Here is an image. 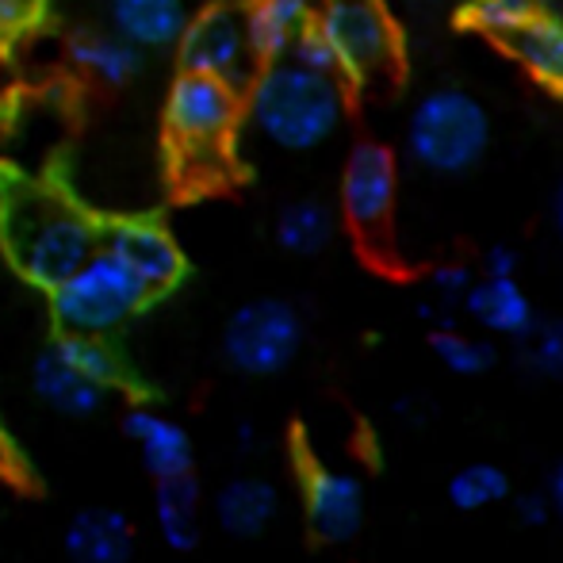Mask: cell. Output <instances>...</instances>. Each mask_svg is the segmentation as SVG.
<instances>
[{"instance_id": "cell-1", "label": "cell", "mask_w": 563, "mask_h": 563, "mask_svg": "<svg viewBox=\"0 0 563 563\" xmlns=\"http://www.w3.org/2000/svg\"><path fill=\"white\" fill-rule=\"evenodd\" d=\"M0 242L15 273L51 291L97 250L100 230L62 192L12 180L0 192Z\"/></svg>"}, {"instance_id": "cell-2", "label": "cell", "mask_w": 563, "mask_h": 563, "mask_svg": "<svg viewBox=\"0 0 563 563\" xmlns=\"http://www.w3.org/2000/svg\"><path fill=\"white\" fill-rule=\"evenodd\" d=\"M345 119V92L338 74H319L280 58L257 77L250 92V123L268 146L307 154L334 139Z\"/></svg>"}, {"instance_id": "cell-3", "label": "cell", "mask_w": 563, "mask_h": 563, "mask_svg": "<svg viewBox=\"0 0 563 563\" xmlns=\"http://www.w3.org/2000/svg\"><path fill=\"white\" fill-rule=\"evenodd\" d=\"M123 384V364L104 338L62 334L31 364V395L51 415L85 422L112 402Z\"/></svg>"}, {"instance_id": "cell-4", "label": "cell", "mask_w": 563, "mask_h": 563, "mask_svg": "<svg viewBox=\"0 0 563 563\" xmlns=\"http://www.w3.org/2000/svg\"><path fill=\"white\" fill-rule=\"evenodd\" d=\"M150 291L112 250L97 245L74 273L51 288V314L62 334L108 338L150 303Z\"/></svg>"}, {"instance_id": "cell-5", "label": "cell", "mask_w": 563, "mask_h": 563, "mask_svg": "<svg viewBox=\"0 0 563 563\" xmlns=\"http://www.w3.org/2000/svg\"><path fill=\"white\" fill-rule=\"evenodd\" d=\"M490 119L475 97L460 89H438L418 100L407 126V146L422 169L464 173L487 154Z\"/></svg>"}, {"instance_id": "cell-6", "label": "cell", "mask_w": 563, "mask_h": 563, "mask_svg": "<svg viewBox=\"0 0 563 563\" xmlns=\"http://www.w3.org/2000/svg\"><path fill=\"white\" fill-rule=\"evenodd\" d=\"M165 119H169L180 162L188 169H211L223 157V146L238 123V92L219 77L185 69L169 89Z\"/></svg>"}, {"instance_id": "cell-7", "label": "cell", "mask_w": 563, "mask_h": 563, "mask_svg": "<svg viewBox=\"0 0 563 563\" xmlns=\"http://www.w3.org/2000/svg\"><path fill=\"white\" fill-rule=\"evenodd\" d=\"M303 349V319L288 299H250L223 327V356L253 379L280 376Z\"/></svg>"}, {"instance_id": "cell-8", "label": "cell", "mask_w": 563, "mask_h": 563, "mask_svg": "<svg viewBox=\"0 0 563 563\" xmlns=\"http://www.w3.org/2000/svg\"><path fill=\"white\" fill-rule=\"evenodd\" d=\"M314 31L330 43L338 74L356 81L387 74L395 62V27L384 0H322Z\"/></svg>"}, {"instance_id": "cell-9", "label": "cell", "mask_w": 563, "mask_h": 563, "mask_svg": "<svg viewBox=\"0 0 563 563\" xmlns=\"http://www.w3.org/2000/svg\"><path fill=\"white\" fill-rule=\"evenodd\" d=\"M180 54H185V69L219 77L227 85L245 81L253 74V62L261 58L253 46L245 8L238 4H219L196 23H188L180 35Z\"/></svg>"}, {"instance_id": "cell-10", "label": "cell", "mask_w": 563, "mask_h": 563, "mask_svg": "<svg viewBox=\"0 0 563 563\" xmlns=\"http://www.w3.org/2000/svg\"><path fill=\"white\" fill-rule=\"evenodd\" d=\"M399 200V169L384 146H356L341 173V211L364 238H379L391 227Z\"/></svg>"}, {"instance_id": "cell-11", "label": "cell", "mask_w": 563, "mask_h": 563, "mask_svg": "<svg viewBox=\"0 0 563 563\" xmlns=\"http://www.w3.org/2000/svg\"><path fill=\"white\" fill-rule=\"evenodd\" d=\"M364 483L356 472L334 464H303V518L314 541L349 544L364 529Z\"/></svg>"}, {"instance_id": "cell-12", "label": "cell", "mask_w": 563, "mask_h": 563, "mask_svg": "<svg viewBox=\"0 0 563 563\" xmlns=\"http://www.w3.org/2000/svg\"><path fill=\"white\" fill-rule=\"evenodd\" d=\"M100 245L112 250L142 284H146L150 296H162L185 273V261L180 250L169 234L157 223H142V219H123V223L108 227L100 234Z\"/></svg>"}, {"instance_id": "cell-13", "label": "cell", "mask_w": 563, "mask_h": 563, "mask_svg": "<svg viewBox=\"0 0 563 563\" xmlns=\"http://www.w3.org/2000/svg\"><path fill=\"white\" fill-rule=\"evenodd\" d=\"M123 438L139 449V460L150 479H169V475H185L196 467L192 433L177 418L162 415L154 407H142V402L139 407H126Z\"/></svg>"}, {"instance_id": "cell-14", "label": "cell", "mask_w": 563, "mask_h": 563, "mask_svg": "<svg viewBox=\"0 0 563 563\" xmlns=\"http://www.w3.org/2000/svg\"><path fill=\"white\" fill-rule=\"evenodd\" d=\"M62 552L69 563H134L139 533L134 521L115 506H81L66 521Z\"/></svg>"}, {"instance_id": "cell-15", "label": "cell", "mask_w": 563, "mask_h": 563, "mask_svg": "<svg viewBox=\"0 0 563 563\" xmlns=\"http://www.w3.org/2000/svg\"><path fill=\"white\" fill-rule=\"evenodd\" d=\"M280 487L265 475H234L216 495V521L234 541H257L280 518Z\"/></svg>"}, {"instance_id": "cell-16", "label": "cell", "mask_w": 563, "mask_h": 563, "mask_svg": "<svg viewBox=\"0 0 563 563\" xmlns=\"http://www.w3.org/2000/svg\"><path fill=\"white\" fill-rule=\"evenodd\" d=\"M460 307H464L487 334H498V338H529L537 327L533 299L526 296L518 276H483V280H472V288H467Z\"/></svg>"}, {"instance_id": "cell-17", "label": "cell", "mask_w": 563, "mask_h": 563, "mask_svg": "<svg viewBox=\"0 0 563 563\" xmlns=\"http://www.w3.org/2000/svg\"><path fill=\"white\" fill-rule=\"evenodd\" d=\"M154 526L169 552H192L203 537V490L192 472L154 479Z\"/></svg>"}, {"instance_id": "cell-18", "label": "cell", "mask_w": 563, "mask_h": 563, "mask_svg": "<svg viewBox=\"0 0 563 563\" xmlns=\"http://www.w3.org/2000/svg\"><path fill=\"white\" fill-rule=\"evenodd\" d=\"M108 4H112L115 35H123L139 51L180 43L188 27L185 0H108Z\"/></svg>"}, {"instance_id": "cell-19", "label": "cell", "mask_w": 563, "mask_h": 563, "mask_svg": "<svg viewBox=\"0 0 563 563\" xmlns=\"http://www.w3.org/2000/svg\"><path fill=\"white\" fill-rule=\"evenodd\" d=\"M245 20H250V35L257 54L284 58L291 51V43L314 23V4L311 0H257L245 12Z\"/></svg>"}, {"instance_id": "cell-20", "label": "cell", "mask_w": 563, "mask_h": 563, "mask_svg": "<svg viewBox=\"0 0 563 563\" xmlns=\"http://www.w3.org/2000/svg\"><path fill=\"white\" fill-rule=\"evenodd\" d=\"M69 54L85 74L104 85H126L142 66L139 46L126 43L123 35H77Z\"/></svg>"}, {"instance_id": "cell-21", "label": "cell", "mask_w": 563, "mask_h": 563, "mask_svg": "<svg viewBox=\"0 0 563 563\" xmlns=\"http://www.w3.org/2000/svg\"><path fill=\"white\" fill-rule=\"evenodd\" d=\"M510 46L541 81L563 89V20L533 12V20L510 38Z\"/></svg>"}, {"instance_id": "cell-22", "label": "cell", "mask_w": 563, "mask_h": 563, "mask_svg": "<svg viewBox=\"0 0 563 563\" xmlns=\"http://www.w3.org/2000/svg\"><path fill=\"white\" fill-rule=\"evenodd\" d=\"M330 238H334V219L314 200L288 203L280 211V219H276V242H280V250L296 253V257H311V253L327 250Z\"/></svg>"}, {"instance_id": "cell-23", "label": "cell", "mask_w": 563, "mask_h": 563, "mask_svg": "<svg viewBox=\"0 0 563 563\" xmlns=\"http://www.w3.org/2000/svg\"><path fill=\"white\" fill-rule=\"evenodd\" d=\"M506 498H510V475L498 464H490V460L464 464L460 472H452V479H449V503L456 506L460 514L490 510V506L506 503Z\"/></svg>"}, {"instance_id": "cell-24", "label": "cell", "mask_w": 563, "mask_h": 563, "mask_svg": "<svg viewBox=\"0 0 563 563\" xmlns=\"http://www.w3.org/2000/svg\"><path fill=\"white\" fill-rule=\"evenodd\" d=\"M430 349L441 368H449L452 376H483V372L495 364V345H490V341L464 334V330H456L452 322L433 330Z\"/></svg>"}, {"instance_id": "cell-25", "label": "cell", "mask_w": 563, "mask_h": 563, "mask_svg": "<svg viewBox=\"0 0 563 563\" xmlns=\"http://www.w3.org/2000/svg\"><path fill=\"white\" fill-rule=\"evenodd\" d=\"M533 0H467L460 8V23L483 35H495L510 43L529 20H533Z\"/></svg>"}, {"instance_id": "cell-26", "label": "cell", "mask_w": 563, "mask_h": 563, "mask_svg": "<svg viewBox=\"0 0 563 563\" xmlns=\"http://www.w3.org/2000/svg\"><path fill=\"white\" fill-rule=\"evenodd\" d=\"M472 268L464 265H441L438 273L430 276V303H422L418 311H422V319H433L438 327H449L445 311H452V307L464 303L467 288H472Z\"/></svg>"}, {"instance_id": "cell-27", "label": "cell", "mask_w": 563, "mask_h": 563, "mask_svg": "<svg viewBox=\"0 0 563 563\" xmlns=\"http://www.w3.org/2000/svg\"><path fill=\"white\" fill-rule=\"evenodd\" d=\"M529 368L552 384H563V319L533 327L529 334Z\"/></svg>"}, {"instance_id": "cell-28", "label": "cell", "mask_w": 563, "mask_h": 563, "mask_svg": "<svg viewBox=\"0 0 563 563\" xmlns=\"http://www.w3.org/2000/svg\"><path fill=\"white\" fill-rule=\"evenodd\" d=\"M284 58H291V62H299V66H307V69H319V74H338V58H334V51H330V43L327 38L314 31V23L303 31V35L291 43V51L284 54Z\"/></svg>"}, {"instance_id": "cell-29", "label": "cell", "mask_w": 563, "mask_h": 563, "mask_svg": "<svg viewBox=\"0 0 563 563\" xmlns=\"http://www.w3.org/2000/svg\"><path fill=\"white\" fill-rule=\"evenodd\" d=\"M43 0H0V38L20 35L23 27H31L38 15Z\"/></svg>"}, {"instance_id": "cell-30", "label": "cell", "mask_w": 563, "mask_h": 563, "mask_svg": "<svg viewBox=\"0 0 563 563\" xmlns=\"http://www.w3.org/2000/svg\"><path fill=\"white\" fill-rule=\"evenodd\" d=\"M514 518H518L526 529L549 526V521H552V503H549V495H541V490H529V495H518V498H514Z\"/></svg>"}, {"instance_id": "cell-31", "label": "cell", "mask_w": 563, "mask_h": 563, "mask_svg": "<svg viewBox=\"0 0 563 563\" xmlns=\"http://www.w3.org/2000/svg\"><path fill=\"white\" fill-rule=\"evenodd\" d=\"M483 268H487V276H518V253L506 250V245H495V250H487Z\"/></svg>"}, {"instance_id": "cell-32", "label": "cell", "mask_w": 563, "mask_h": 563, "mask_svg": "<svg viewBox=\"0 0 563 563\" xmlns=\"http://www.w3.org/2000/svg\"><path fill=\"white\" fill-rule=\"evenodd\" d=\"M20 467V449H15L12 433H8L4 418H0V475H12Z\"/></svg>"}, {"instance_id": "cell-33", "label": "cell", "mask_w": 563, "mask_h": 563, "mask_svg": "<svg viewBox=\"0 0 563 563\" xmlns=\"http://www.w3.org/2000/svg\"><path fill=\"white\" fill-rule=\"evenodd\" d=\"M549 503H552V514L563 518V460L552 467V475H549Z\"/></svg>"}, {"instance_id": "cell-34", "label": "cell", "mask_w": 563, "mask_h": 563, "mask_svg": "<svg viewBox=\"0 0 563 563\" xmlns=\"http://www.w3.org/2000/svg\"><path fill=\"white\" fill-rule=\"evenodd\" d=\"M234 445H238V452L257 449V426H253L250 418H242V422L234 426Z\"/></svg>"}, {"instance_id": "cell-35", "label": "cell", "mask_w": 563, "mask_h": 563, "mask_svg": "<svg viewBox=\"0 0 563 563\" xmlns=\"http://www.w3.org/2000/svg\"><path fill=\"white\" fill-rule=\"evenodd\" d=\"M552 219H556V230H560V238H563V185H560V192H556V203H552Z\"/></svg>"}]
</instances>
